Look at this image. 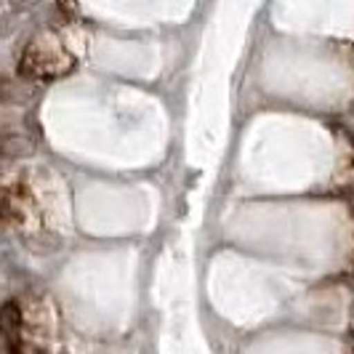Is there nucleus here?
<instances>
[{"label":"nucleus","mask_w":354,"mask_h":354,"mask_svg":"<svg viewBox=\"0 0 354 354\" xmlns=\"http://www.w3.org/2000/svg\"><path fill=\"white\" fill-rule=\"evenodd\" d=\"M0 325H3V333L8 338L11 346H17V333L21 330V309L14 301H8L0 312Z\"/></svg>","instance_id":"nucleus-1"},{"label":"nucleus","mask_w":354,"mask_h":354,"mask_svg":"<svg viewBox=\"0 0 354 354\" xmlns=\"http://www.w3.org/2000/svg\"><path fill=\"white\" fill-rule=\"evenodd\" d=\"M349 288H352V290H354V274H352V277H349Z\"/></svg>","instance_id":"nucleus-2"}]
</instances>
